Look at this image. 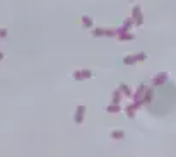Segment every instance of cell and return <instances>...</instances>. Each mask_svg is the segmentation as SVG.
Returning a JSON list of instances; mask_svg holds the SVG:
<instances>
[{
	"label": "cell",
	"instance_id": "cell-12",
	"mask_svg": "<svg viewBox=\"0 0 176 157\" xmlns=\"http://www.w3.org/2000/svg\"><path fill=\"white\" fill-rule=\"evenodd\" d=\"M122 97H123L122 91H120V89H116L115 92H113V96H111V102H115V104H120V101H122Z\"/></svg>",
	"mask_w": 176,
	"mask_h": 157
},
{
	"label": "cell",
	"instance_id": "cell-4",
	"mask_svg": "<svg viewBox=\"0 0 176 157\" xmlns=\"http://www.w3.org/2000/svg\"><path fill=\"white\" fill-rule=\"evenodd\" d=\"M91 75H92L91 70H87V68H81V70L74 72V79L75 80H84V79H89Z\"/></svg>",
	"mask_w": 176,
	"mask_h": 157
},
{
	"label": "cell",
	"instance_id": "cell-9",
	"mask_svg": "<svg viewBox=\"0 0 176 157\" xmlns=\"http://www.w3.org/2000/svg\"><path fill=\"white\" fill-rule=\"evenodd\" d=\"M144 92H145V85H139V89H137V92H135V94H132V97H133V101H135V102H140V104H144V102H142Z\"/></svg>",
	"mask_w": 176,
	"mask_h": 157
},
{
	"label": "cell",
	"instance_id": "cell-6",
	"mask_svg": "<svg viewBox=\"0 0 176 157\" xmlns=\"http://www.w3.org/2000/svg\"><path fill=\"white\" fill-rule=\"evenodd\" d=\"M84 115H86V106H77L75 109V115H74V121L77 125H81L84 121Z\"/></svg>",
	"mask_w": 176,
	"mask_h": 157
},
{
	"label": "cell",
	"instance_id": "cell-11",
	"mask_svg": "<svg viewBox=\"0 0 176 157\" xmlns=\"http://www.w3.org/2000/svg\"><path fill=\"white\" fill-rule=\"evenodd\" d=\"M133 24H135V22H133V17H127V19H125V22H123V26L120 27V29H123V31H130Z\"/></svg>",
	"mask_w": 176,
	"mask_h": 157
},
{
	"label": "cell",
	"instance_id": "cell-5",
	"mask_svg": "<svg viewBox=\"0 0 176 157\" xmlns=\"http://www.w3.org/2000/svg\"><path fill=\"white\" fill-rule=\"evenodd\" d=\"M140 106H142V104H140V102H130L128 106H127V108H125V113H127V116H128V118H133V116H135V113H137V109L140 108Z\"/></svg>",
	"mask_w": 176,
	"mask_h": 157
},
{
	"label": "cell",
	"instance_id": "cell-15",
	"mask_svg": "<svg viewBox=\"0 0 176 157\" xmlns=\"http://www.w3.org/2000/svg\"><path fill=\"white\" fill-rule=\"evenodd\" d=\"M106 111H108V113H118V111H120V104H115V102H111L108 108H106Z\"/></svg>",
	"mask_w": 176,
	"mask_h": 157
},
{
	"label": "cell",
	"instance_id": "cell-14",
	"mask_svg": "<svg viewBox=\"0 0 176 157\" xmlns=\"http://www.w3.org/2000/svg\"><path fill=\"white\" fill-rule=\"evenodd\" d=\"M111 138H116V140L125 138V131H122V130H113V131H111Z\"/></svg>",
	"mask_w": 176,
	"mask_h": 157
},
{
	"label": "cell",
	"instance_id": "cell-3",
	"mask_svg": "<svg viewBox=\"0 0 176 157\" xmlns=\"http://www.w3.org/2000/svg\"><path fill=\"white\" fill-rule=\"evenodd\" d=\"M115 38L118 41H130V39H133V34L128 33V31H123V29H116V34H115Z\"/></svg>",
	"mask_w": 176,
	"mask_h": 157
},
{
	"label": "cell",
	"instance_id": "cell-7",
	"mask_svg": "<svg viewBox=\"0 0 176 157\" xmlns=\"http://www.w3.org/2000/svg\"><path fill=\"white\" fill-rule=\"evenodd\" d=\"M116 34V29H101V27H99V29H94V31H92V36H96V38H98V36H109V38H111V36H115Z\"/></svg>",
	"mask_w": 176,
	"mask_h": 157
},
{
	"label": "cell",
	"instance_id": "cell-10",
	"mask_svg": "<svg viewBox=\"0 0 176 157\" xmlns=\"http://www.w3.org/2000/svg\"><path fill=\"white\" fill-rule=\"evenodd\" d=\"M152 97H154V92H152V89H147V87H145V92H144L142 102H144V104H149V102L152 101Z\"/></svg>",
	"mask_w": 176,
	"mask_h": 157
},
{
	"label": "cell",
	"instance_id": "cell-2",
	"mask_svg": "<svg viewBox=\"0 0 176 157\" xmlns=\"http://www.w3.org/2000/svg\"><path fill=\"white\" fill-rule=\"evenodd\" d=\"M132 17H133V22H135V26H142V22H144L142 9H140L139 5L133 7V10H132Z\"/></svg>",
	"mask_w": 176,
	"mask_h": 157
},
{
	"label": "cell",
	"instance_id": "cell-17",
	"mask_svg": "<svg viewBox=\"0 0 176 157\" xmlns=\"http://www.w3.org/2000/svg\"><path fill=\"white\" fill-rule=\"evenodd\" d=\"M4 36H7V29H0V38H4Z\"/></svg>",
	"mask_w": 176,
	"mask_h": 157
},
{
	"label": "cell",
	"instance_id": "cell-13",
	"mask_svg": "<svg viewBox=\"0 0 176 157\" xmlns=\"http://www.w3.org/2000/svg\"><path fill=\"white\" fill-rule=\"evenodd\" d=\"M120 91H122V94L125 96V97H132V89H130L127 84H122V85H120Z\"/></svg>",
	"mask_w": 176,
	"mask_h": 157
},
{
	"label": "cell",
	"instance_id": "cell-1",
	"mask_svg": "<svg viewBox=\"0 0 176 157\" xmlns=\"http://www.w3.org/2000/svg\"><path fill=\"white\" fill-rule=\"evenodd\" d=\"M147 58V55L145 53H137V55H130V56H125L123 58V63H127V65H133L137 61H144Z\"/></svg>",
	"mask_w": 176,
	"mask_h": 157
},
{
	"label": "cell",
	"instance_id": "cell-8",
	"mask_svg": "<svg viewBox=\"0 0 176 157\" xmlns=\"http://www.w3.org/2000/svg\"><path fill=\"white\" fill-rule=\"evenodd\" d=\"M166 80H168V74H166V72H161V74H157L156 77H154L152 84H154V85H163V84H166Z\"/></svg>",
	"mask_w": 176,
	"mask_h": 157
},
{
	"label": "cell",
	"instance_id": "cell-18",
	"mask_svg": "<svg viewBox=\"0 0 176 157\" xmlns=\"http://www.w3.org/2000/svg\"><path fill=\"white\" fill-rule=\"evenodd\" d=\"M4 56H5V55H4V53H0V61L4 60Z\"/></svg>",
	"mask_w": 176,
	"mask_h": 157
},
{
	"label": "cell",
	"instance_id": "cell-16",
	"mask_svg": "<svg viewBox=\"0 0 176 157\" xmlns=\"http://www.w3.org/2000/svg\"><path fill=\"white\" fill-rule=\"evenodd\" d=\"M82 24H84L86 27H92V19L87 17V15H84V17H82Z\"/></svg>",
	"mask_w": 176,
	"mask_h": 157
}]
</instances>
